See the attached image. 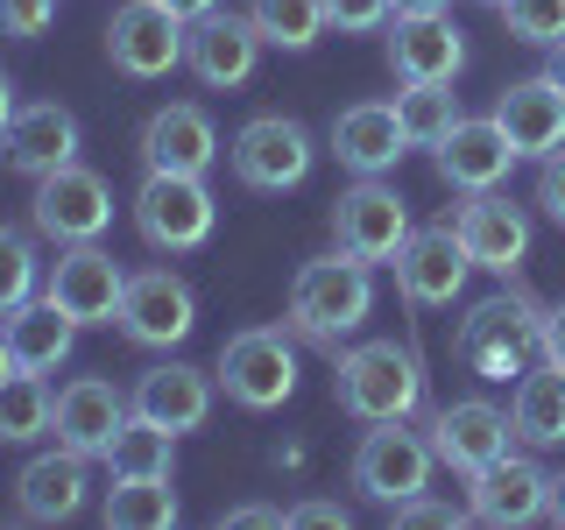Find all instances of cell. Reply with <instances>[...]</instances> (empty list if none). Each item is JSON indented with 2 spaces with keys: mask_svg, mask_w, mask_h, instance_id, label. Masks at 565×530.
<instances>
[{
  "mask_svg": "<svg viewBox=\"0 0 565 530\" xmlns=\"http://www.w3.org/2000/svg\"><path fill=\"white\" fill-rule=\"evenodd\" d=\"M452 0H396V14H446Z\"/></svg>",
  "mask_w": 565,
  "mask_h": 530,
  "instance_id": "bcb514c9",
  "label": "cell"
},
{
  "mask_svg": "<svg viewBox=\"0 0 565 530\" xmlns=\"http://www.w3.org/2000/svg\"><path fill=\"white\" fill-rule=\"evenodd\" d=\"M544 517L565 530V474H552V488H544Z\"/></svg>",
  "mask_w": 565,
  "mask_h": 530,
  "instance_id": "7bdbcfd3",
  "label": "cell"
},
{
  "mask_svg": "<svg viewBox=\"0 0 565 530\" xmlns=\"http://www.w3.org/2000/svg\"><path fill=\"white\" fill-rule=\"evenodd\" d=\"M234 177L247 191H297L311 177V135H305V120H290V114H255L247 128L234 135Z\"/></svg>",
  "mask_w": 565,
  "mask_h": 530,
  "instance_id": "7c38bea8",
  "label": "cell"
},
{
  "mask_svg": "<svg viewBox=\"0 0 565 530\" xmlns=\"http://www.w3.org/2000/svg\"><path fill=\"white\" fill-rule=\"evenodd\" d=\"M85 495H93V474H85V453H35L22 474H14V509H22L29 523H71L85 509Z\"/></svg>",
  "mask_w": 565,
  "mask_h": 530,
  "instance_id": "603a6c76",
  "label": "cell"
},
{
  "mask_svg": "<svg viewBox=\"0 0 565 530\" xmlns=\"http://www.w3.org/2000/svg\"><path fill=\"white\" fill-rule=\"evenodd\" d=\"M226 523H234V530H276V523H290V509H276V502H247V509H226Z\"/></svg>",
  "mask_w": 565,
  "mask_h": 530,
  "instance_id": "60d3db41",
  "label": "cell"
},
{
  "mask_svg": "<svg viewBox=\"0 0 565 530\" xmlns=\"http://www.w3.org/2000/svg\"><path fill=\"white\" fill-rule=\"evenodd\" d=\"M388 14H396V0H326V29L340 35H375Z\"/></svg>",
  "mask_w": 565,
  "mask_h": 530,
  "instance_id": "d590c367",
  "label": "cell"
},
{
  "mask_svg": "<svg viewBox=\"0 0 565 530\" xmlns=\"http://www.w3.org/2000/svg\"><path fill=\"white\" fill-rule=\"evenodd\" d=\"M452 234L467 241L473 269L488 276H516L523 255H530V212L502 191H467V205L452 212Z\"/></svg>",
  "mask_w": 565,
  "mask_h": 530,
  "instance_id": "9a60e30c",
  "label": "cell"
},
{
  "mask_svg": "<svg viewBox=\"0 0 565 530\" xmlns=\"http://www.w3.org/2000/svg\"><path fill=\"white\" fill-rule=\"evenodd\" d=\"M509 424H516L523 446H565V375L552 361L523 368L516 396H509Z\"/></svg>",
  "mask_w": 565,
  "mask_h": 530,
  "instance_id": "83f0119b",
  "label": "cell"
},
{
  "mask_svg": "<svg viewBox=\"0 0 565 530\" xmlns=\"http://www.w3.org/2000/svg\"><path fill=\"white\" fill-rule=\"evenodd\" d=\"M509 438H516V424H509V411H494L488 396H459L446 411H431V453L459 481H473L481 467H494V459L509 453Z\"/></svg>",
  "mask_w": 565,
  "mask_h": 530,
  "instance_id": "5bb4252c",
  "label": "cell"
},
{
  "mask_svg": "<svg viewBox=\"0 0 565 530\" xmlns=\"http://www.w3.org/2000/svg\"><path fill=\"white\" fill-rule=\"evenodd\" d=\"M170 446H177V432H163L149 417H128L114 432V446H106V474H170Z\"/></svg>",
  "mask_w": 565,
  "mask_h": 530,
  "instance_id": "d6a6232c",
  "label": "cell"
},
{
  "mask_svg": "<svg viewBox=\"0 0 565 530\" xmlns=\"http://www.w3.org/2000/svg\"><path fill=\"white\" fill-rule=\"evenodd\" d=\"M367 311H375V276H367V262H353L340 247V255H318L290 276V318H282V326H290L297 340L340 353V340Z\"/></svg>",
  "mask_w": 565,
  "mask_h": 530,
  "instance_id": "6da1fadb",
  "label": "cell"
},
{
  "mask_svg": "<svg viewBox=\"0 0 565 530\" xmlns=\"http://www.w3.org/2000/svg\"><path fill=\"white\" fill-rule=\"evenodd\" d=\"M488 8H502V0H488Z\"/></svg>",
  "mask_w": 565,
  "mask_h": 530,
  "instance_id": "681fc988",
  "label": "cell"
},
{
  "mask_svg": "<svg viewBox=\"0 0 565 530\" xmlns=\"http://www.w3.org/2000/svg\"><path fill=\"white\" fill-rule=\"evenodd\" d=\"M120 290H128V269H120L114 255H106L99 241H78V247H57V262H50L43 276V297L57 305L71 326H114L120 318Z\"/></svg>",
  "mask_w": 565,
  "mask_h": 530,
  "instance_id": "ba28073f",
  "label": "cell"
},
{
  "mask_svg": "<svg viewBox=\"0 0 565 530\" xmlns=\"http://www.w3.org/2000/svg\"><path fill=\"white\" fill-rule=\"evenodd\" d=\"M262 64V29L255 14H234V8H212L184 29V71L205 85V93H241Z\"/></svg>",
  "mask_w": 565,
  "mask_h": 530,
  "instance_id": "8fae6325",
  "label": "cell"
},
{
  "mask_svg": "<svg viewBox=\"0 0 565 530\" xmlns=\"http://www.w3.org/2000/svg\"><path fill=\"white\" fill-rule=\"evenodd\" d=\"M0 332H8V347H14V368H29V375L64 368L71 361V340H78V326H71L50 297H29L22 311H8V318H0Z\"/></svg>",
  "mask_w": 565,
  "mask_h": 530,
  "instance_id": "4316f807",
  "label": "cell"
},
{
  "mask_svg": "<svg viewBox=\"0 0 565 530\" xmlns=\"http://www.w3.org/2000/svg\"><path fill=\"white\" fill-rule=\"evenodd\" d=\"M438 177H446L452 191H494L509 177V163H523L516 149H509V135H502V120H459V128L438 141Z\"/></svg>",
  "mask_w": 565,
  "mask_h": 530,
  "instance_id": "d4e9b609",
  "label": "cell"
},
{
  "mask_svg": "<svg viewBox=\"0 0 565 530\" xmlns=\"http://www.w3.org/2000/svg\"><path fill=\"white\" fill-rule=\"evenodd\" d=\"M141 163L149 170H177V177H205L220 163V135H212L205 106L177 99V106H156L141 120Z\"/></svg>",
  "mask_w": 565,
  "mask_h": 530,
  "instance_id": "7402d4cb",
  "label": "cell"
},
{
  "mask_svg": "<svg viewBox=\"0 0 565 530\" xmlns=\"http://www.w3.org/2000/svg\"><path fill=\"white\" fill-rule=\"evenodd\" d=\"M332 396H340V411L361 417V424L411 417L417 403H424L417 353L396 347V340H361V347L332 353Z\"/></svg>",
  "mask_w": 565,
  "mask_h": 530,
  "instance_id": "7a4b0ae2",
  "label": "cell"
},
{
  "mask_svg": "<svg viewBox=\"0 0 565 530\" xmlns=\"http://www.w3.org/2000/svg\"><path fill=\"white\" fill-rule=\"evenodd\" d=\"M247 14H255L262 43H276V50H311L326 35V0H255Z\"/></svg>",
  "mask_w": 565,
  "mask_h": 530,
  "instance_id": "1f68e13d",
  "label": "cell"
},
{
  "mask_svg": "<svg viewBox=\"0 0 565 530\" xmlns=\"http://www.w3.org/2000/svg\"><path fill=\"white\" fill-rule=\"evenodd\" d=\"M544 71H552V78L565 85V43H552V64H544Z\"/></svg>",
  "mask_w": 565,
  "mask_h": 530,
  "instance_id": "c3c4849f",
  "label": "cell"
},
{
  "mask_svg": "<svg viewBox=\"0 0 565 530\" xmlns=\"http://www.w3.org/2000/svg\"><path fill=\"white\" fill-rule=\"evenodd\" d=\"M537 326H544L537 297H523V290L488 297V305H473L467 326H459V361L481 382H516L523 368L537 361Z\"/></svg>",
  "mask_w": 565,
  "mask_h": 530,
  "instance_id": "3957f363",
  "label": "cell"
},
{
  "mask_svg": "<svg viewBox=\"0 0 565 530\" xmlns=\"http://www.w3.org/2000/svg\"><path fill=\"white\" fill-rule=\"evenodd\" d=\"M184 14H170L163 0H128V8L106 22V64L120 71V78H170L177 64H184Z\"/></svg>",
  "mask_w": 565,
  "mask_h": 530,
  "instance_id": "9c48e42d",
  "label": "cell"
},
{
  "mask_svg": "<svg viewBox=\"0 0 565 530\" xmlns=\"http://www.w3.org/2000/svg\"><path fill=\"white\" fill-rule=\"evenodd\" d=\"M403 530H459V523H473V509H459V502H424V495H411L403 509H388Z\"/></svg>",
  "mask_w": 565,
  "mask_h": 530,
  "instance_id": "74e56055",
  "label": "cell"
},
{
  "mask_svg": "<svg viewBox=\"0 0 565 530\" xmlns=\"http://www.w3.org/2000/svg\"><path fill=\"white\" fill-rule=\"evenodd\" d=\"M14 375V347H8V332H0V382Z\"/></svg>",
  "mask_w": 565,
  "mask_h": 530,
  "instance_id": "7dc6e473",
  "label": "cell"
},
{
  "mask_svg": "<svg viewBox=\"0 0 565 530\" xmlns=\"http://www.w3.org/2000/svg\"><path fill=\"white\" fill-rule=\"evenodd\" d=\"M544 488H552V474H544L537 459L502 453L494 467H481V474L467 481V509H473V523L516 530V523H537V517H544Z\"/></svg>",
  "mask_w": 565,
  "mask_h": 530,
  "instance_id": "d6986e66",
  "label": "cell"
},
{
  "mask_svg": "<svg viewBox=\"0 0 565 530\" xmlns=\"http://www.w3.org/2000/svg\"><path fill=\"white\" fill-rule=\"evenodd\" d=\"M403 149H411V135H403V120H396V99H361L332 120V156H340L353 177L396 170Z\"/></svg>",
  "mask_w": 565,
  "mask_h": 530,
  "instance_id": "cb8c5ba5",
  "label": "cell"
},
{
  "mask_svg": "<svg viewBox=\"0 0 565 530\" xmlns=\"http://www.w3.org/2000/svg\"><path fill=\"white\" fill-rule=\"evenodd\" d=\"M0 156H8V170H22V177H50V170L78 163V114H71L64 99L14 106L8 135H0Z\"/></svg>",
  "mask_w": 565,
  "mask_h": 530,
  "instance_id": "ac0fdd59",
  "label": "cell"
},
{
  "mask_svg": "<svg viewBox=\"0 0 565 530\" xmlns=\"http://www.w3.org/2000/svg\"><path fill=\"white\" fill-rule=\"evenodd\" d=\"M120 332H128L135 347H177L191 340V326H199V297H191V283L177 269H135L128 290H120Z\"/></svg>",
  "mask_w": 565,
  "mask_h": 530,
  "instance_id": "4fadbf2b",
  "label": "cell"
},
{
  "mask_svg": "<svg viewBox=\"0 0 565 530\" xmlns=\"http://www.w3.org/2000/svg\"><path fill=\"white\" fill-rule=\"evenodd\" d=\"M135 226L156 255H191V247L212 241L220 226V205H212L205 177H177V170H149L135 191Z\"/></svg>",
  "mask_w": 565,
  "mask_h": 530,
  "instance_id": "277c9868",
  "label": "cell"
},
{
  "mask_svg": "<svg viewBox=\"0 0 565 530\" xmlns=\"http://www.w3.org/2000/svg\"><path fill=\"white\" fill-rule=\"evenodd\" d=\"M290 523H326V530H347V509L340 502H297Z\"/></svg>",
  "mask_w": 565,
  "mask_h": 530,
  "instance_id": "b9f144b4",
  "label": "cell"
},
{
  "mask_svg": "<svg viewBox=\"0 0 565 530\" xmlns=\"http://www.w3.org/2000/svg\"><path fill=\"white\" fill-rule=\"evenodd\" d=\"M50 417H57L50 382L29 375V368H14V375L0 382V446H29V438H43Z\"/></svg>",
  "mask_w": 565,
  "mask_h": 530,
  "instance_id": "f546056e",
  "label": "cell"
},
{
  "mask_svg": "<svg viewBox=\"0 0 565 530\" xmlns=\"http://www.w3.org/2000/svg\"><path fill=\"white\" fill-rule=\"evenodd\" d=\"M50 22H57V0H0V35L14 43H35Z\"/></svg>",
  "mask_w": 565,
  "mask_h": 530,
  "instance_id": "8d00e7d4",
  "label": "cell"
},
{
  "mask_svg": "<svg viewBox=\"0 0 565 530\" xmlns=\"http://www.w3.org/2000/svg\"><path fill=\"white\" fill-rule=\"evenodd\" d=\"M135 417H149V424H163V432H199V424L212 417V375L205 368H191V361H163V368H149V375L135 382Z\"/></svg>",
  "mask_w": 565,
  "mask_h": 530,
  "instance_id": "484cf974",
  "label": "cell"
},
{
  "mask_svg": "<svg viewBox=\"0 0 565 530\" xmlns=\"http://www.w3.org/2000/svg\"><path fill=\"white\" fill-rule=\"evenodd\" d=\"M537 212H544L552 226H565V149H552V156L537 163Z\"/></svg>",
  "mask_w": 565,
  "mask_h": 530,
  "instance_id": "f35d334b",
  "label": "cell"
},
{
  "mask_svg": "<svg viewBox=\"0 0 565 530\" xmlns=\"http://www.w3.org/2000/svg\"><path fill=\"white\" fill-rule=\"evenodd\" d=\"M467 276H473V255L452 226H411V241H403V255H396V283L417 311L452 305V297L467 290Z\"/></svg>",
  "mask_w": 565,
  "mask_h": 530,
  "instance_id": "2e32d148",
  "label": "cell"
},
{
  "mask_svg": "<svg viewBox=\"0 0 565 530\" xmlns=\"http://www.w3.org/2000/svg\"><path fill=\"white\" fill-rule=\"evenodd\" d=\"M537 353H544V361H552L558 375H565V297H558V305H544V326H537Z\"/></svg>",
  "mask_w": 565,
  "mask_h": 530,
  "instance_id": "ab89813d",
  "label": "cell"
},
{
  "mask_svg": "<svg viewBox=\"0 0 565 530\" xmlns=\"http://www.w3.org/2000/svg\"><path fill=\"white\" fill-rule=\"evenodd\" d=\"M163 8H170V14H184V22H199V14H212L220 0H163Z\"/></svg>",
  "mask_w": 565,
  "mask_h": 530,
  "instance_id": "ee69618b",
  "label": "cell"
},
{
  "mask_svg": "<svg viewBox=\"0 0 565 530\" xmlns=\"http://www.w3.org/2000/svg\"><path fill=\"white\" fill-rule=\"evenodd\" d=\"M388 64L403 85H452L467 71V35L452 29V14H396Z\"/></svg>",
  "mask_w": 565,
  "mask_h": 530,
  "instance_id": "44dd1931",
  "label": "cell"
},
{
  "mask_svg": "<svg viewBox=\"0 0 565 530\" xmlns=\"http://www.w3.org/2000/svg\"><path fill=\"white\" fill-rule=\"evenodd\" d=\"M14 106H22V99H14V78H8V71H0V135H8V120H14Z\"/></svg>",
  "mask_w": 565,
  "mask_h": 530,
  "instance_id": "f6af8a7d",
  "label": "cell"
},
{
  "mask_svg": "<svg viewBox=\"0 0 565 530\" xmlns=\"http://www.w3.org/2000/svg\"><path fill=\"white\" fill-rule=\"evenodd\" d=\"M220 389L241 403V411H282L297 396V347L282 326H247L220 347Z\"/></svg>",
  "mask_w": 565,
  "mask_h": 530,
  "instance_id": "5b68a950",
  "label": "cell"
},
{
  "mask_svg": "<svg viewBox=\"0 0 565 530\" xmlns=\"http://www.w3.org/2000/svg\"><path fill=\"white\" fill-rule=\"evenodd\" d=\"M135 417V396H120L106 375H78L57 389V417H50V432H57V446L85 453V459H106L114 446V432Z\"/></svg>",
  "mask_w": 565,
  "mask_h": 530,
  "instance_id": "e0dca14e",
  "label": "cell"
},
{
  "mask_svg": "<svg viewBox=\"0 0 565 530\" xmlns=\"http://www.w3.org/2000/svg\"><path fill=\"white\" fill-rule=\"evenodd\" d=\"M99 517H106V530H170V523H177V488H170V474H114Z\"/></svg>",
  "mask_w": 565,
  "mask_h": 530,
  "instance_id": "f1b7e54d",
  "label": "cell"
},
{
  "mask_svg": "<svg viewBox=\"0 0 565 530\" xmlns=\"http://www.w3.org/2000/svg\"><path fill=\"white\" fill-rule=\"evenodd\" d=\"M35 283H43V262H35V247L22 226H0V318L22 311L35 297Z\"/></svg>",
  "mask_w": 565,
  "mask_h": 530,
  "instance_id": "836d02e7",
  "label": "cell"
},
{
  "mask_svg": "<svg viewBox=\"0 0 565 530\" xmlns=\"http://www.w3.org/2000/svg\"><path fill=\"white\" fill-rule=\"evenodd\" d=\"M494 120H502L509 149L530 156V163H544L552 149H565V85L552 78V71L516 78L502 99H494Z\"/></svg>",
  "mask_w": 565,
  "mask_h": 530,
  "instance_id": "ffe728a7",
  "label": "cell"
},
{
  "mask_svg": "<svg viewBox=\"0 0 565 530\" xmlns=\"http://www.w3.org/2000/svg\"><path fill=\"white\" fill-rule=\"evenodd\" d=\"M431 467H438L431 438L411 432V417H388L361 438V453H353V488L382 509H403L411 495L431 488Z\"/></svg>",
  "mask_w": 565,
  "mask_h": 530,
  "instance_id": "8992f818",
  "label": "cell"
},
{
  "mask_svg": "<svg viewBox=\"0 0 565 530\" xmlns=\"http://www.w3.org/2000/svg\"><path fill=\"white\" fill-rule=\"evenodd\" d=\"M29 226L57 247H78V241H99L114 226V191H106L99 170L85 163H64L50 177H35V199H29Z\"/></svg>",
  "mask_w": 565,
  "mask_h": 530,
  "instance_id": "52a82bcc",
  "label": "cell"
},
{
  "mask_svg": "<svg viewBox=\"0 0 565 530\" xmlns=\"http://www.w3.org/2000/svg\"><path fill=\"white\" fill-rule=\"evenodd\" d=\"M494 14L509 22V35H516V43H537V50L565 43V0H502Z\"/></svg>",
  "mask_w": 565,
  "mask_h": 530,
  "instance_id": "e575fe53",
  "label": "cell"
},
{
  "mask_svg": "<svg viewBox=\"0 0 565 530\" xmlns=\"http://www.w3.org/2000/svg\"><path fill=\"white\" fill-rule=\"evenodd\" d=\"M396 120H403V135H411V149H438L467 114H459L452 85H403V93H396Z\"/></svg>",
  "mask_w": 565,
  "mask_h": 530,
  "instance_id": "4dcf8cb0",
  "label": "cell"
},
{
  "mask_svg": "<svg viewBox=\"0 0 565 530\" xmlns=\"http://www.w3.org/2000/svg\"><path fill=\"white\" fill-rule=\"evenodd\" d=\"M332 241L347 247L353 262H396L403 241H411V205H403L396 184H382V177H361L353 191H340V205H332Z\"/></svg>",
  "mask_w": 565,
  "mask_h": 530,
  "instance_id": "30bf717a",
  "label": "cell"
}]
</instances>
